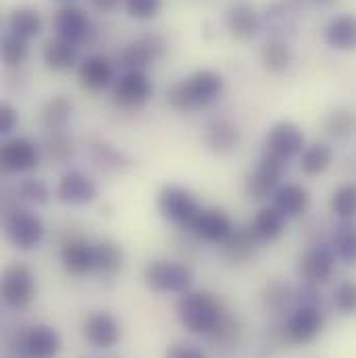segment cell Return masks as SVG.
Returning <instances> with one entry per match:
<instances>
[{
	"mask_svg": "<svg viewBox=\"0 0 356 358\" xmlns=\"http://www.w3.org/2000/svg\"><path fill=\"white\" fill-rule=\"evenodd\" d=\"M313 2H317V4H321V6H329V4H334L336 0H313Z\"/></svg>",
	"mask_w": 356,
	"mask_h": 358,
	"instance_id": "681fc988",
	"label": "cell"
},
{
	"mask_svg": "<svg viewBox=\"0 0 356 358\" xmlns=\"http://www.w3.org/2000/svg\"><path fill=\"white\" fill-rule=\"evenodd\" d=\"M42 27H44L42 15L34 6H19L6 19V29L25 40L38 38L42 34Z\"/></svg>",
	"mask_w": 356,
	"mask_h": 358,
	"instance_id": "1f68e13d",
	"label": "cell"
},
{
	"mask_svg": "<svg viewBox=\"0 0 356 358\" xmlns=\"http://www.w3.org/2000/svg\"><path fill=\"white\" fill-rule=\"evenodd\" d=\"M238 336V323L232 319V317H227V315H223L221 317V321L217 323V327L208 334V338L211 340H215V342H232L234 338Z\"/></svg>",
	"mask_w": 356,
	"mask_h": 358,
	"instance_id": "ee69618b",
	"label": "cell"
},
{
	"mask_svg": "<svg viewBox=\"0 0 356 358\" xmlns=\"http://www.w3.org/2000/svg\"><path fill=\"white\" fill-rule=\"evenodd\" d=\"M334 306L342 317H356V281L344 279L334 289Z\"/></svg>",
	"mask_w": 356,
	"mask_h": 358,
	"instance_id": "b9f144b4",
	"label": "cell"
},
{
	"mask_svg": "<svg viewBox=\"0 0 356 358\" xmlns=\"http://www.w3.org/2000/svg\"><path fill=\"white\" fill-rule=\"evenodd\" d=\"M0 55H2V63L6 67H19L21 63H25V59L29 55V40L6 29L2 36V42H0Z\"/></svg>",
	"mask_w": 356,
	"mask_h": 358,
	"instance_id": "74e56055",
	"label": "cell"
},
{
	"mask_svg": "<svg viewBox=\"0 0 356 358\" xmlns=\"http://www.w3.org/2000/svg\"><path fill=\"white\" fill-rule=\"evenodd\" d=\"M90 159L94 163V167H98L100 171H106V173H117V171H123L127 167V157L117 150L115 146L106 144V142H96L92 144L90 148Z\"/></svg>",
	"mask_w": 356,
	"mask_h": 358,
	"instance_id": "d590c367",
	"label": "cell"
},
{
	"mask_svg": "<svg viewBox=\"0 0 356 358\" xmlns=\"http://www.w3.org/2000/svg\"><path fill=\"white\" fill-rule=\"evenodd\" d=\"M144 283L157 294H185L194 283V273L179 261L159 259L144 267Z\"/></svg>",
	"mask_w": 356,
	"mask_h": 358,
	"instance_id": "277c9868",
	"label": "cell"
},
{
	"mask_svg": "<svg viewBox=\"0 0 356 358\" xmlns=\"http://www.w3.org/2000/svg\"><path fill=\"white\" fill-rule=\"evenodd\" d=\"M52 27L59 38L73 42V44H82L84 40H88L92 21L84 8H80L78 4H69V6H61L55 13Z\"/></svg>",
	"mask_w": 356,
	"mask_h": 358,
	"instance_id": "e0dca14e",
	"label": "cell"
},
{
	"mask_svg": "<svg viewBox=\"0 0 356 358\" xmlns=\"http://www.w3.org/2000/svg\"><path fill=\"white\" fill-rule=\"evenodd\" d=\"M273 206L285 217V219H298L306 215L311 206V192L296 181L281 183L277 192L273 194Z\"/></svg>",
	"mask_w": 356,
	"mask_h": 358,
	"instance_id": "cb8c5ba5",
	"label": "cell"
},
{
	"mask_svg": "<svg viewBox=\"0 0 356 358\" xmlns=\"http://www.w3.org/2000/svg\"><path fill=\"white\" fill-rule=\"evenodd\" d=\"M329 246L340 263L356 265V221H338L329 236Z\"/></svg>",
	"mask_w": 356,
	"mask_h": 358,
	"instance_id": "f546056e",
	"label": "cell"
},
{
	"mask_svg": "<svg viewBox=\"0 0 356 358\" xmlns=\"http://www.w3.org/2000/svg\"><path fill=\"white\" fill-rule=\"evenodd\" d=\"M42 150L29 138L13 136L2 142L0 148V165L4 173H29L40 165Z\"/></svg>",
	"mask_w": 356,
	"mask_h": 358,
	"instance_id": "7c38bea8",
	"label": "cell"
},
{
	"mask_svg": "<svg viewBox=\"0 0 356 358\" xmlns=\"http://www.w3.org/2000/svg\"><path fill=\"white\" fill-rule=\"evenodd\" d=\"M325 129L334 140H350L356 136V110L350 106L334 108L325 119Z\"/></svg>",
	"mask_w": 356,
	"mask_h": 358,
	"instance_id": "e575fe53",
	"label": "cell"
},
{
	"mask_svg": "<svg viewBox=\"0 0 356 358\" xmlns=\"http://www.w3.org/2000/svg\"><path fill=\"white\" fill-rule=\"evenodd\" d=\"M123 267V250L117 242L113 240H100L94 244V268L92 273L111 279L115 277Z\"/></svg>",
	"mask_w": 356,
	"mask_h": 358,
	"instance_id": "f1b7e54d",
	"label": "cell"
},
{
	"mask_svg": "<svg viewBox=\"0 0 356 358\" xmlns=\"http://www.w3.org/2000/svg\"><path fill=\"white\" fill-rule=\"evenodd\" d=\"M336 255L329 246V242H321V244H313L311 248H306L298 263H296V273L302 279V283L308 285H325L336 271Z\"/></svg>",
	"mask_w": 356,
	"mask_h": 358,
	"instance_id": "ba28073f",
	"label": "cell"
},
{
	"mask_svg": "<svg viewBox=\"0 0 356 358\" xmlns=\"http://www.w3.org/2000/svg\"><path fill=\"white\" fill-rule=\"evenodd\" d=\"M292 302H296V289L290 283L283 281H273L269 283L263 292V304L271 313H283L285 308L292 306Z\"/></svg>",
	"mask_w": 356,
	"mask_h": 358,
	"instance_id": "f35d334b",
	"label": "cell"
},
{
	"mask_svg": "<svg viewBox=\"0 0 356 358\" xmlns=\"http://www.w3.org/2000/svg\"><path fill=\"white\" fill-rule=\"evenodd\" d=\"M19 123L17 108L10 102H2L0 106V136H10Z\"/></svg>",
	"mask_w": 356,
	"mask_h": 358,
	"instance_id": "bcb514c9",
	"label": "cell"
},
{
	"mask_svg": "<svg viewBox=\"0 0 356 358\" xmlns=\"http://www.w3.org/2000/svg\"><path fill=\"white\" fill-rule=\"evenodd\" d=\"M42 61L44 65L55 71V73H65L69 69H73L80 61V50H78V44L73 42H67L59 36L50 38L46 44H44V50H42Z\"/></svg>",
	"mask_w": 356,
	"mask_h": 358,
	"instance_id": "484cf974",
	"label": "cell"
},
{
	"mask_svg": "<svg viewBox=\"0 0 356 358\" xmlns=\"http://www.w3.org/2000/svg\"><path fill=\"white\" fill-rule=\"evenodd\" d=\"M240 129L234 121L225 119V117H219V119H213L204 125L202 129V144L208 152L213 155H232L234 150H238L240 146Z\"/></svg>",
	"mask_w": 356,
	"mask_h": 358,
	"instance_id": "2e32d148",
	"label": "cell"
},
{
	"mask_svg": "<svg viewBox=\"0 0 356 358\" xmlns=\"http://www.w3.org/2000/svg\"><path fill=\"white\" fill-rule=\"evenodd\" d=\"M125 0H92V6L100 13H113L119 8V4Z\"/></svg>",
	"mask_w": 356,
	"mask_h": 358,
	"instance_id": "7dc6e473",
	"label": "cell"
},
{
	"mask_svg": "<svg viewBox=\"0 0 356 358\" xmlns=\"http://www.w3.org/2000/svg\"><path fill=\"white\" fill-rule=\"evenodd\" d=\"M21 346L27 358H55L61 352L63 340L55 327L46 323H38L27 329Z\"/></svg>",
	"mask_w": 356,
	"mask_h": 358,
	"instance_id": "ffe728a7",
	"label": "cell"
},
{
	"mask_svg": "<svg viewBox=\"0 0 356 358\" xmlns=\"http://www.w3.org/2000/svg\"><path fill=\"white\" fill-rule=\"evenodd\" d=\"M190 229L202 242L223 244L236 227L225 210H221L217 206H206V208H200V213L196 215Z\"/></svg>",
	"mask_w": 356,
	"mask_h": 358,
	"instance_id": "5bb4252c",
	"label": "cell"
},
{
	"mask_svg": "<svg viewBox=\"0 0 356 358\" xmlns=\"http://www.w3.org/2000/svg\"><path fill=\"white\" fill-rule=\"evenodd\" d=\"M96 196H98V187L94 179H90L84 171L78 169L63 173V178L57 183V198L69 206H86L96 200Z\"/></svg>",
	"mask_w": 356,
	"mask_h": 358,
	"instance_id": "ac0fdd59",
	"label": "cell"
},
{
	"mask_svg": "<svg viewBox=\"0 0 356 358\" xmlns=\"http://www.w3.org/2000/svg\"><path fill=\"white\" fill-rule=\"evenodd\" d=\"M84 338L94 348H100V350L115 348L121 342V325L106 310L92 313L84 323Z\"/></svg>",
	"mask_w": 356,
	"mask_h": 358,
	"instance_id": "d6986e66",
	"label": "cell"
},
{
	"mask_svg": "<svg viewBox=\"0 0 356 358\" xmlns=\"http://www.w3.org/2000/svg\"><path fill=\"white\" fill-rule=\"evenodd\" d=\"M15 192H17V198H21L27 204H34V206H46L52 198V192L46 185V181L36 178L23 179Z\"/></svg>",
	"mask_w": 356,
	"mask_h": 358,
	"instance_id": "ab89813d",
	"label": "cell"
},
{
	"mask_svg": "<svg viewBox=\"0 0 356 358\" xmlns=\"http://www.w3.org/2000/svg\"><path fill=\"white\" fill-rule=\"evenodd\" d=\"M296 15L298 10L292 8L287 2L277 0L265 6L261 13L263 17V29H267L269 40H290L296 34Z\"/></svg>",
	"mask_w": 356,
	"mask_h": 358,
	"instance_id": "44dd1931",
	"label": "cell"
},
{
	"mask_svg": "<svg viewBox=\"0 0 356 358\" xmlns=\"http://www.w3.org/2000/svg\"><path fill=\"white\" fill-rule=\"evenodd\" d=\"M287 169V163L279 161L277 157L263 152L259 165L246 176L244 181V192L252 200H265L277 192L281 185V178Z\"/></svg>",
	"mask_w": 356,
	"mask_h": 358,
	"instance_id": "9c48e42d",
	"label": "cell"
},
{
	"mask_svg": "<svg viewBox=\"0 0 356 358\" xmlns=\"http://www.w3.org/2000/svg\"><path fill=\"white\" fill-rule=\"evenodd\" d=\"M225 27L236 40L250 42L261 34L263 17L255 8V4H250V2H234L225 10Z\"/></svg>",
	"mask_w": 356,
	"mask_h": 358,
	"instance_id": "9a60e30c",
	"label": "cell"
},
{
	"mask_svg": "<svg viewBox=\"0 0 356 358\" xmlns=\"http://www.w3.org/2000/svg\"><path fill=\"white\" fill-rule=\"evenodd\" d=\"M292 48L285 40H267L261 50V63L269 73H283L292 65Z\"/></svg>",
	"mask_w": 356,
	"mask_h": 358,
	"instance_id": "8d00e7d4",
	"label": "cell"
},
{
	"mask_svg": "<svg viewBox=\"0 0 356 358\" xmlns=\"http://www.w3.org/2000/svg\"><path fill=\"white\" fill-rule=\"evenodd\" d=\"M225 90V80L215 69H198L167 92V104L178 113H196L215 104Z\"/></svg>",
	"mask_w": 356,
	"mask_h": 358,
	"instance_id": "6da1fadb",
	"label": "cell"
},
{
	"mask_svg": "<svg viewBox=\"0 0 356 358\" xmlns=\"http://www.w3.org/2000/svg\"><path fill=\"white\" fill-rule=\"evenodd\" d=\"M44 221L31 208L15 206L8 213H4V236L17 250L29 252L38 248L44 240Z\"/></svg>",
	"mask_w": 356,
	"mask_h": 358,
	"instance_id": "3957f363",
	"label": "cell"
},
{
	"mask_svg": "<svg viewBox=\"0 0 356 358\" xmlns=\"http://www.w3.org/2000/svg\"><path fill=\"white\" fill-rule=\"evenodd\" d=\"M78 78H80L82 88L90 92H102L115 82L113 61L104 55H90L80 63Z\"/></svg>",
	"mask_w": 356,
	"mask_h": 358,
	"instance_id": "603a6c76",
	"label": "cell"
},
{
	"mask_svg": "<svg viewBox=\"0 0 356 358\" xmlns=\"http://www.w3.org/2000/svg\"><path fill=\"white\" fill-rule=\"evenodd\" d=\"M163 358H208L202 348H198L196 344H187V342H176L165 350Z\"/></svg>",
	"mask_w": 356,
	"mask_h": 358,
	"instance_id": "f6af8a7d",
	"label": "cell"
},
{
	"mask_svg": "<svg viewBox=\"0 0 356 358\" xmlns=\"http://www.w3.org/2000/svg\"><path fill=\"white\" fill-rule=\"evenodd\" d=\"M167 42L159 34H140L127 42L119 52V65L125 71H146L163 59Z\"/></svg>",
	"mask_w": 356,
	"mask_h": 358,
	"instance_id": "8992f818",
	"label": "cell"
},
{
	"mask_svg": "<svg viewBox=\"0 0 356 358\" xmlns=\"http://www.w3.org/2000/svg\"><path fill=\"white\" fill-rule=\"evenodd\" d=\"M61 265L71 277H84L94 268V244L84 238H73L61 248Z\"/></svg>",
	"mask_w": 356,
	"mask_h": 358,
	"instance_id": "d4e9b609",
	"label": "cell"
},
{
	"mask_svg": "<svg viewBox=\"0 0 356 358\" xmlns=\"http://www.w3.org/2000/svg\"><path fill=\"white\" fill-rule=\"evenodd\" d=\"M155 86L146 71H125L113 90V100L121 108H140L152 98Z\"/></svg>",
	"mask_w": 356,
	"mask_h": 358,
	"instance_id": "4fadbf2b",
	"label": "cell"
},
{
	"mask_svg": "<svg viewBox=\"0 0 356 358\" xmlns=\"http://www.w3.org/2000/svg\"><path fill=\"white\" fill-rule=\"evenodd\" d=\"M306 148V134L294 121H277L269 127L265 136V152L277 157L283 163L298 159Z\"/></svg>",
	"mask_w": 356,
	"mask_h": 358,
	"instance_id": "52a82bcc",
	"label": "cell"
},
{
	"mask_svg": "<svg viewBox=\"0 0 356 358\" xmlns=\"http://www.w3.org/2000/svg\"><path fill=\"white\" fill-rule=\"evenodd\" d=\"M157 208L165 221L179 227H190L202 206L187 187L178 183H167L161 187L157 196Z\"/></svg>",
	"mask_w": 356,
	"mask_h": 358,
	"instance_id": "5b68a950",
	"label": "cell"
},
{
	"mask_svg": "<svg viewBox=\"0 0 356 358\" xmlns=\"http://www.w3.org/2000/svg\"><path fill=\"white\" fill-rule=\"evenodd\" d=\"M36 298V279L31 268L23 263H13L2 273V300L10 308H27Z\"/></svg>",
	"mask_w": 356,
	"mask_h": 358,
	"instance_id": "30bf717a",
	"label": "cell"
},
{
	"mask_svg": "<svg viewBox=\"0 0 356 358\" xmlns=\"http://www.w3.org/2000/svg\"><path fill=\"white\" fill-rule=\"evenodd\" d=\"M42 150H44V155H46L50 161H55L57 165H61V163L69 161V159L73 157V152H76L73 142H71L63 131H59V134H50V136L46 138V142H44Z\"/></svg>",
	"mask_w": 356,
	"mask_h": 358,
	"instance_id": "60d3db41",
	"label": "cell"
},
{
	"mask_svg": "<svg viewBox=\"0 0 356 358\" xmlns=\"http://www.w3.org/2000/svg\"><path fill=\"white\" fill-rule=\"evenodd\" d=\"M329 210L338 221H356V183H342L332 192Z\"/></svg>",
	"mask_w": 356,
	"mask_h": 358,
	"instance_id": "836d02e7",
	"label": "cell"
},
{
	"mask_svg": "<svg viewBox=\"0 0 356 358\" xmlns=\"http://www.w3.org/2000/svg\"><path fill=\"white\" fill-rule=\"evenodd\" d=\"M55 2H59L61 6H69V4H78V0H55Z\"/></svg>",
	"mask_w": 356,
	"mask_h": 358,
	"instance_id": "c3c4849f",
	"label": "cell"
},
{
	"mask_svg": "<svg viewBox=\"0 0 356 358\" xmlns=\"http://www.w3.org/2000/svg\"><path fill=\"white\" fill-rule=\"evenodd\" d=\"M334 159H336V152L332 144L313 142V144H306V148L298 157V165L306 178H319L334 165Z\"/></svg>",
	"mask_w": 356,
	"mask_h": 358,
	"instance_id": "83f0119b",
	"label": "cell"
},
{
	"mask_svg": "<svg viewBox=\"0 0 356 358\" xmlns=\"http://www.w3.org/2000/svg\"><path fill=\"white\" fill-rule=\"evenodd\" d=\"M285 225H287V219L273 204L263 206L257 213L255 221L250 223L252 231L261 238V242H275V240H279L285 234Z\"/></svg>",
	"mask_w": 356,
	"mask_h": 358,
	"instance_id": "4dcf8cb0",
	"label": "cell"
},
{
	"mask_svg": "<svg viewBox=\"0 0 356 358\" xmlns=\"http://www.w3.org/2000/svg\"><path fill=\"white\" fill-rule=\"evenodd\" d=\"M323 40L329 48L338 52H353L356 50V15L355 13H340L334 15L323 27Z\"/></svg>",
	"mask_w": 356,
	"mask_h": 358,
	"instance_id": "7402d4cb",
	"label": "cell"
},
{
	"mask_svg": "<svg viewBox=\"0 0 356 358\" xmlns=\"http://www.w3.org/2000/svg\"><path fill=\"white\" fill-rule=\"evenodd\" d=\"M261 246V238L252 231V227L234 229L232 236L221 244L223 257L229 263H246L250 261Z\"/></svg>",
	"mask_w": 356,
	"mask_h": 358,
	"instance_id": "4316f807",
	"label": "cell"
},
{
	"mask_svg": "<svg viewBox=\"0 0 356 358\" xmlns=\"http://www.w3.org/2000/svg\"><path fill=\"white\" fill-rule=\"evenodd\" d=\"M73 117V104L67 96H52L42 108V125L48 134L65 131Z\"/></svg>",
	"mask_w": 356,
	"mask_h": 358,
	"instance_id": "d6a6232c",
	"label": "cell"
},
{
	"mask_svg": "<svg viewBox=\"0 0 356 358\" xmlns=\"http://www.w3.org/2000/svg\"><path fill=\"white\" fill-rule=\"evenodd\" d=\"M125 10L131 19L148 21L157 17L163 8V0H125Z\"/></svg>",
	"mask_w": 356,
	"mask_h": 358,
	"instance_id": "7bdbcfd3",
	"label": "cell"
},
{
	"mask_svg": "<svg viewBox=\"0 0 356 358\" xmlns=\"http://www.w3.org/2000/svg\"><path fill=\"white\" fill-rule=\"evenodd\" d=\"M223 315L219 300L206 292H185L178 302L179 323L196 336H208Z\"/></svg>",
	"mask_w": 356,
	"mask_h": 358,
	"instance_id": "7a4b0ae2",
	"label": "cell"
},
{
	"mask_svg": "<svg viewBox=\"0 0 356 358\" xmlns=\"http://www.w3.org/2000/svg\"><path fill=\"white\" fill-rule=\"evenodd\" d=\"M325 327V313L321 310V306H313V304H302L296 306L292 310V315L285 321V338L292 344H311L315 342L321 331Z\"/></svg>",
	"mask_w": 356,
	"mask_h": 358,
	"instance_id": "8fae6325",
	"label": "cell"
}]
</instances>
